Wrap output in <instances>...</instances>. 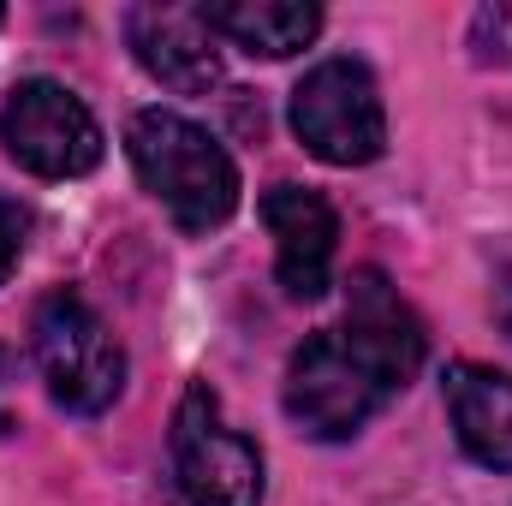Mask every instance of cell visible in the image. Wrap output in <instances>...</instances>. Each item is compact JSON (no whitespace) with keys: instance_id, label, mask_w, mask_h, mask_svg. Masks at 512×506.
<instances>
[{"instance_id":"cell-1","label":"cell","mask_w":512,"mask_h":506,"mask_svg":"<svg viewBox=\"0 0 512 506\" xmlns=\"http://www.w3.org/2000/svg\"><path fill=\"white\" fill-rule=\"evenodd\" d=\"M143 191L173 215L179 233H215L239 209V167L221 137L173 108H143L126 131Z\"/></svg>"},{"instance_id":"cell-2","label":"cell","mask_w":512,"mask_h":506,"mask_svg":"<svg viewBox=\"0 0 512 506\" xmlns=\"http://www.w3.org/2000/svg\"><path fill=\"white\" fill-rule=\"evenodd\" d=\"M30 352L54 405L72 417H102L126 393V346L78 292H48L30 322Z\"/></svg>"},{"instance_id":"cell-3","label":"cell","mask_w":512,"mask_h":506,"mask_svg":"<svg viewBox=\"0 0 512 506\" xmlns=\"http://www.w3.org/2000/svg\"><path fill=\"white\" fill-rule=\"evenodd\" d=\"M167 453L185 506H262V447L221 411L209 381L185 387Z\"/></svg>"},{"instance_id":"cell-4","label":"cell","mask_w":512,"mask_h":506,"mask_svg":"<svg viewBox=\"0 0 512 506\" xmlns=\"http://www.w3.org/2000/svg\"><path fill=\"white\" fill-rule=\"evenodd\" d=\"M280 399H286V417L310 441H352L393 399V387L364 364V352L340 328H322L292 352Z\"/></svg>"},{"instance_id":"cell-5","label":"cell","mask_w":512,"mask_h":506,"mask_svg":"<svg viewBox=\"0 0 512 506\" xmlns=\"http://www.w3.org/2000/svg\"><path fill=\"white\" fill-rule=\"evenodd\" d=\"M292 131L328 167H364L387 149V108L376 72L352 54L310 66L292 90Z\"/></svg>"},{"instance_id":"cell-6","label":"cell","mask_w":512,"mask_h":506,"mask_svg":"<svg viewBox=\"0 0 512 506\" xmlns=\"http://www.w3.org/2000/svg\"><path fill=\"white\" fill-rule=\"evenodd\" d=\"M0 143L36 179H84L102 167L108 137L96 114L54 78H24L0 102Z\"/></svg>"},{"instance_id":"cell-7","label":"cell","mask_w":512,"mask_h":506,"mask_svg":"<svg viewBox=\"0 0 512 506\" xmlns=\"http://www.w3.org/2000/svg\"><path fill=\"white\" fill-rule=\"evenodd\" d=\"M262 221L274 233V274L286 298H322L334 280V251H340V215L322 191L310 185H274L262 197Z\"/></svg>"},{"instance_id":"cell-8","label":"cell","mask_w":512,"mask_h":506,"mask_svg":"<svg viewBox=\"0 0 512 506\" xmlns=\"http://www.w3.org/2000/svg\"><path fill=\"white\" fill-rule=\"evenodd\" d=\"M340 334L364 352V364H370L393 393H405V387L417 381L423 352H429L417 310L399 298V286L387 280L382 268H358V274H352V298H346Z\"/></svg>"},{"instance_id":"cell-9","label":"cell","mask_w":512,"mask_h":506,"mask_svg":"<svg viewBox=\"0 0 512 506\" xmlns=\"http://www.w3.org/2000/svg\"><path fill=\"white\" fill-rule=\"evenodd\" d=\"M126 36L137 66L155 84H167L179 96H203L221 84V48H215L203 6H131Z\"/></svg>"},{"instance_id":"cell-10","label":"cell","mask_w":512,"mask_h":506,"mask_svg":"<svg viewBox=\"0 0 512 506\" xmlns=\"http://www.w3.org/2000/svg\"><path fill=\"white\" fill-rule=\"evenodd\" d=\"M447 417L459 447L483 471H512V376L489 364H453L447 376Z\"/></svg>"},{"instance_id":"cell-11","label":"cell","mask_w":512,"mask_h":506,"mask_svg":"<svg viewBox=\"0 0 512 506\" xmlns=\"http://www.w3.org/2000/svg\"><path fill=\"white\" fill-rule=\"evenodd\" d=\"M209 30L227 36L233 48L262 54V60H292L322 36V6L310 0H209L203 6Z\"/></svg>"},{"instance_id":"cell-12","label":"cell","mask_w":512,"mask_h":506,"mask_svg":"<svg viewBox=\"0 0 512 506\" xmlns=\"http://www.w3.org/2000/svg\"><path fill=\"white\" fill-rule=\"evenodd\" d=\"M24 245H30V209H24L18 197H0V286L12 280Z\"/></svg>"},{"instance_id":"cell-13","label":"cell","mask_w":512,"mask_h":506,"mask_svg":"<svg viewBox=\"0 0 512 506\" xmlns=\"http://www.w3.org/2000/svg\"><path fill=\"white\" fill-rule=\"evenodd\" d=\"M501 322H507V334H512V274H507V286H501Z\"/></svg>"},{"instance_id":"cell-14","label":"cell","mask_w":512,"mask_h":506,"mask_svg":"<svg viewBox=\"0 0 512 506\" xmlns=\"http://www.w3.org/2000/svg\"><path fill=\"white\" fill-rule=\"evenodd\" d=\"M0 381H6V352H0Z\"/></svg>"},{"instance_id":"cell-15","label":"cell","mask_w":512,"mask_h":506,"mask_svg":"<svg viewBox=\"0 0 512 506\" xmlns=\"http://www.w3.org/2000/svg\"><path fill=\"white\" fill-rule=\"evenodd\" d=\"M0 24H6V6H0Z\"/></svg>"}]
</instances>
